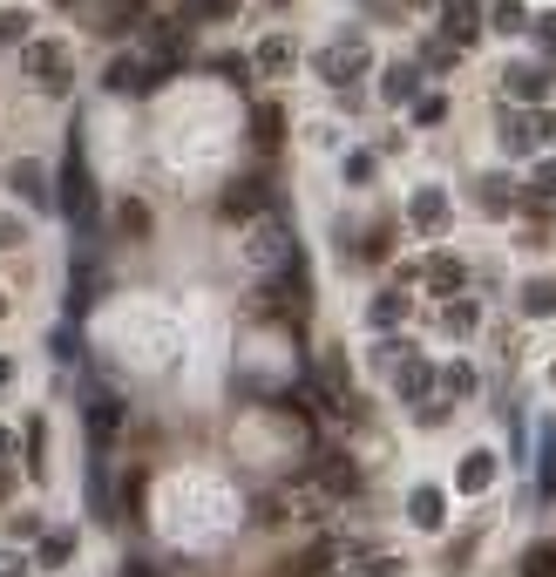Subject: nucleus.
I'll list each match as a JSON object with an SVG mask.
<instances>
[{
	"label": "nucleus",
	"instance_id": "f257e3e1",
	"mask_svg": "<svg viewBox=\"0 0 556 577\" xmlns=\"http://www.w3.org/2000/svg\"><path fill=\"white\" fill-rule=\"evenodd\" d=\"M367 42H360V34H340V42H326L320 55H312V68H320V82H333V89H353V82H360V75H367Z\"/></svg>",
	"mask_w": 556,
	"mask_h": 577
},
{
	"label": "nucleus",
	"instance_id": "f03ea898",
	"mask_svg": "<svg viewBox=\"0 0 556 577\" xmlns=\"http://www.w3.org/2000/svg\"><path fill=\"white\" fill-rule=\"evenodd\" d=\"M27 82L42 89V96H68V82H75V62H68V48L62 42H27Z\"/></svg>",
	"mask_w": 556,
	"mask_h": 577
},
{
	"label": "nucleus",
	"instance_id": "7ed1b4c3",
	"mask_svg": "<svg viewBox=\"0 0 556 577\" xmlns=\"http://www.w3.org/2000/svg\"><path fill=\"white\" fill-rule=\"evenodd\" d=\"M55 204L68 218H96V184H89V164H82V143H68V157H62V184H55Z\"/></svg>",
	"mask_w": 556,
	"mask_h": 577
},
{
	"label": "nucleus",
	"instance_id": "20e7f679",
	"mask_svg": "<svg viewBox=\"0 0 556 577\" xmlns=\"http://www.w3.org/2000/svg\"><path fill=\"white\" fill-rule=\"evenodd\" d=\"M156 82H164V62H143V55H109V68H102L109 96H149Z\"/></svg>",
	"mask_w": 556,
	"mask_h": 577
},
{
	"label": "nucleus",
	"instance_id": "39448f33",
	"mask_svg": "<svg viewBox=\"0 0 556 577\" xmlns=\"http://www.w3.org/2000/svg\"><path fill=\"white\" fill-rule=\"evenodd\" d=\"M502 136H509L515 157H530V149H543L556 136V123H549V115H530V109H502Z\"/></svg>",
	"mask_w": 556,
	"mask_h": 577
},
{
	"label": "nucleus",
	"instance_id": "423d86ee",
	"mask_svg": "<svg viewBox=\"0 0 556 577\" xmlns=\"http://www.w3.org/2000/svg\"><path fill=\"white\" fill-rule=\"evenodd\" d=\"M265 204H271V184H265V177H237V184L224 190V198H218V211H224V218H258Z\"/></svg>",
	"mask_w": 556,
	"mask_h": 577
},
{
	"label": "nucleus",
	"instance_id": "0eeeda50",
	"mask_svg": "<svg viewBox=\"0 0 556 577\" xmlns=\"http://www.w3.org/2000/svg\"><path fill=\"white\" fill-rule=\"evenodd\" d=\"M8 184L21 190V198L34 204V211H55V184H48V170L34 164V157H21V164H8Z\"/></svg>",
	"mask_w": 556,
	"mask_h": 577
},
{
	"label": "nucleus",
	"instance_id": "6e6552de",
	"mask_svg": "<svg viewBox=\"0 0 556 577\" xmlns=\"http://www.w3.org/2000/svg\"><path fill=\"white\" fill-rule=\"evenodd\" d=\"M89 27H96V34H136V27H143V0H96Z\"/></svg>",
	"mask_w": 556,
	"mask_h": 577
},
{
	"label": "nucleus",
	"instance_id": "1a4fd4ad",
	"mask_svg": "<svg viewBox=\"0 0 556 577\" xmlns=\"http://www.w3.org/2000/svg\"><path fill=\"white\" fill-rule=\"evenodd\" d=\"M502 89H509V102H523V109H536V102L549 96V68H536V62H515V68L502 75Z\"/></svg>",
	"mask_w": 556,
	"mask_h": 577
},
{
	"label": "nucleus",
	"instance_id": "9d476101",
	"mask_svg": "<svg viewBox=\"0 0 556 577\" xmlns=\"http://www.w3.org/2000/svg\"><path fill=\"white\" fill-rule=\"evenodd\" d=\"M408 523H414V530H442V523H448V496L434 489V482L408 489Z\"/></svg>",
	"mask_w": 556,
	"mask_h": 577
},
{
	"label": "nucleus",
	"instance_id": "9b49d317",
	"mask_svg": "<svg viewBox=\"0 0 556 577\" xmlns=\"http://www.w3.org/2000/svg\"><path fill=\"white\" fill-rule=\"evenodd\" d=\"M333 570V544H326V536H320V544H305V551H292L286 564H278L271 577H326Z\"/></svg>",
	"mask_w": 556,
	"mask_h": 577
},
{
	"label": "nucleus",
	"instance_id": "f8f14e48",
	"mask_svg": "<svg viewBox=\"0 0 556 577\" xmlns=\"http://www.w3.org/2000/svg\"><path fill=\"white\" fill-rule=\"evenodd\" d=\"M489 482H496V455H489V448H468L462 469H455V489H462V496H482Z\"/></svg>",
	"mask_w": 556,
	"mask_h": 577
},
{
	"label": "nucleus",
	"instance_id": "ddd939ff",
	"mask_svg": "<svg viewBox=\"0 0 556 577\" xmlns=\"http://www.w3.org/2000/svg\"><path fill=\"white\" fill-rule=\"evenodd\" d=\"M408 218H414V231H427V238H434V231H448V198H442V190H414V204H408Z\"/></svg>",
	"mask_w": 556,
	"mask_h": 577
},
{
	"label": "nucleus",
	"instance_id": "4468645a",
	"mask_svg": "<svg viewBox=\"0 0 556 577\" xmlns=\"http://www.w3.org/2000/svg\"><path fill=\"white\" fill-rule=\"evenodd\" d=\"M442 34L455 48H468L475 34H482V8H462V0H442Z\"/></svg>",
	"mask_w": 556,
	"mask_h": 577
},
{
	"label": "nucleus",
	"instance_id": "2eb2a0df",
	"mask_svg": "<svg viewBox=\"0 0 556 577\" xmlns=\"http://www.w3.org/2000/svg\"><path fill=\"white\" fill-rule=\"evenodd\" d=\"M252 252H258V265H265V273H271V265H278V273H286V265H299V258H292V231H286V224H265Z\"/></svg>",
	"mask_w": 556,
	"mask_h": 577
},
{
	"label": "nucleus",
	"instance_id": "dca6fc26",
	"mask_svg": "<svg viewBox=\"0 0 556 577\" xmlns=\"http://www.w3.org/2000/svg\"><path fill=\"white\" fill-rule=\"evenodd\" d=\"M123 429V401H109V395H96L89 401V448H109V435Z\"/></svg>",
	"mask_w": 556,
	"mask_h": 577
},
{
	"label": "nucleus",
	"instance_id": "f3484780",
	"mask_svg": "<svg viewBox=\"0 0 556 577\" xmlns=\"http://www.w3.org/2000/svg\"><path fill=\"white\" fill-rule=\"evenodd\" d=\"M462 286H468V265L462 258H427V292L434 299H455Z\"/></svg>",
	"mask_w": 556,
	"mask_h": 577
},
{
	"label": "nucleus",
	"instance_id": "a211bd4d",
	"mask_svg": "<svg viewBox=\"0 0 556 577\" xmlns=\"http://www.w3.org/2000/svg\"><path fill=\"white\" fill-rule=\"evenodd\" d=\"M252 143H258V149H278V143H286V109L258 102V109H252Z\"/></svg>",
	"mask_w": 556,
	"mask_h": 577
},
{
	"label": "nucleus",
	"instance_id": "6ab92c4d",
	"mask_svg": "<svg viewBox=\"0 0 556 577\" xmlns=\"http://www.w3.org/2000/svg\"><path fill=\"white\" fill-rule=\"evenodd\" d=\"M393 388H401V395H408V401H421V395H427V388H434V367H427V360H421V354H408V360H401V367H393Z\"/></svg>",
	"mask_w": 556,
	"mask_h": 577
},
{
	"label": "nucleus",
	"instance_id": "aec40b11",
	"mask_svg": "<svg viewBox=\"0 0 556 577\" xmlns=\"http://www.w3.org/2000/svg\"><path fill=\"white\" fill-rule=\"evenodd\" d=\"M515 299H523L530 320H556V279H523V292H515Z\"/></svg>",
	"mask_w": 556,
	"mask_h": 577
},
{
	"label": "nucleus",
	"instance_id": "412c9836",
	"mask_svg": "<svg viewBox=\"0 0 556 577\" xmlns=\"http://www.w3.org/2000/svg\"><path fill=\"white\" fill-rule=\"evenodd\" d=\"M475 198H482L489 218H509V211H515V184H509V177H482V184H475Z\"/></svg>",
	"mask_w": 556,
	"mask_h": 577
},
{
	"label": "nucleus",
	"instance_id": "4be33fe9",
	"mask_svg": "<svg viewBox=\"0 0 556 577\" xmlns=\"http://www.w3.org/2000/svg\"><path fill=\"white\" fill-rule=\"evenodd\" d=\"M320 482H326V489H340V496H353V489H360V476H353V455H340V448H333V455H320Z\"/></svg>",
	"mask_w": 556,
	"mask_h": 577
},
{
	"label": "nucleus",
	"instance_id": "5701e85b",
	"mask_svg": "<svg viewBox=\"0 0 556 577\" xmlns=\"http://www.w3.org/2000/svg\"><path fill=\"white\" fill-rule=\"evenodd\" d=\"M68 557H75V530H48L42 551H34V564H42V570H62Z\"/></svg>",
	"mask_w": 556,
	"mask_h": 577
},
{
	"label": "nucleus",
	"instance_id": "b1692460",
	"mask_svg": "<svg viewBox=\"0 0 556 577\" xmlns=\"http://www.w3.org/2000/svg\"><path fill=\"white\" fill-rule=\"evenodd\" d=\"M380 89H387V102H414V89H421V68H414V62H393Z\"/></svg>",
	"mask_w": 556,
	"mask_h": 577
},
{
	"label": "nucleus",
	"instance_id": "393cba45",
	"mask_svg": "<svg viewBox=\"0 0 556 577\" xmlns=\"http://www.w3.org/2000/svg\"><path fill=\"white\" fill-rule=\"evenodd\" d=\"M442 326H448L455 340H468L475 326H482V313H475V299H462V292H455V299H448V313H442Z\"/></svg>",
	"mask_w": 556,
	"mask_h": 577
},
{
	"label": "nucleus",
	"instance_id": "a878e982",
	"mask_svg": "<svg viewBox=\"0 0 556 577\" xmlns=\"http://www.w3.org/2000/svg\"><path fill=\"white\" fill-rule=\"evenodd\" d=\"M367 320H374L380 333H387V326H401V320H408V299H401V292H380V299L367 306Z\"/></svg>",
	"mask_w": 556,
	"mask_h": 577
},
{
	"label": "nucleus",
	"instance_id": "bb28decb",
	"mask_svg": "<svg viewBox=\"0 0 556 577\" xmlns=\"http://www.w3.org/2000/svg\"><path fill=\"white\" fill-rule=\"evenodd\" d=\"M442 395H448V401H468V395H475V367H468V360H448V367H442Z\"/></svg>",
	"mask_w": 556,
	"mask_h": 577
},
{
	"label": "nucleus",
	"instance_id": "cd10ccee",
	"mask_svg": "<svg viewBox=\"0 0 556 577\" xmlns=\"http://www.w3.org/2000/svg\"><path fill=\"white\" fill-rule=\"evenodd\" d=\"M489 27H496V34H515V27H530L523 0H489Z\"/></svg>",
	"mask_w": 556,
	"mask_h": 577
},
{
	"label": "nucleus",
	"instance_id": "c85d7f7f",
	"mask_svg": "<svg viewBox=\"0 0 556 577\" xmlns=\"http://www.w3.org/2000/svg\"><path fill=\"white\" fill-rule=\"evenodd\" d=\"M515 577H556V544H530L523 564H515Z\"/></svg>",
	"mask_w": 556,
	"mask_h": 577
},
{
	"label": "nucleus",
	"instance_id": "c756f323",
	"mask_svg": "<svg viewBox=\"0 0 556 577\" xmlns=\"http://www.w3.org/2000/svg\"><path fill=\"white\" fill-rule=\"evenodd\" d=\"M408 115H414L421 130H434V123H448V96H414V102H408Z\"/></svg>",
	"mask_w": 556,
	"mask_h": 577
},
{
	"label": "nucleus",
	"instance_id": "7c9ffc66",
	"mask_svg": "<svg viewBox=\"0 0 556 577\" xmlns=\"http://www.w3.org/2000/svg\"><path fill=\"white\" fill-rule=\"evenodd\" d=\"M536 489L543 496H556V429L543 435V448H536Z\"/></svg>",
	"mask_w": 556,
	"mask_h": 577
},
{
	"label": "nucleus",
	"instance_id": "2f4dec72",
	"mask_svg": "<svg viewBox=\"0 0 556 577\" xmlns=\"http://www.w3.org/2000/svg\"><path fill=\"white\" fill-rule=\"evenodd\" d=\"M258 68H265V75H286V68H292V42H286V34H271V42L258 48Z\"/></svg>",
	"mask_w": 556,
	"mask_h": 577
},
{
	"label": "nucleus",
	"instance_id": "473e14b6",
	"mask_svg": "<svg viewBox=\"0 0 556 577\" xmlns=\"http://www.w3.org/2000/svg\"><path fill=\"white\" fill-rule=\"evenodd\" d=\"M27 8H8V14H0V48H14V42H27Z\"/></svg>",
	"mask_w": 556,
	"mask_h": 577
},
{
	"label": "nucleus",
	"instance_id": "72a5a7b5",
	"mask_svg": "<svg viewBox=\"0 0 556 577\" xmlns=\"http://www.w3.org/2000/svg\"><path fill=\"white\" fill-rule=\"evenodd\" d=\"M42 462H48V421H34L27 429V476H42Z\"/></svg>",
	"mask_w": 556,
	"mask_h": 577
},
{
	"label": "nucleus",
	"instance_id": "f704fd0d",
	"mask_svg": "<svg viewBox=\"0 0 556 577\" xmlns=\"http://www.w3.org/2000/svg\"><path fill=\"white\" fill-rule=\"evenodd\" d=\"M455 55H462L455 42H427V48H421V62H427V68H455Z\"/></svg>",
	"mask_w": 556,
	"mask_h": 577
},
{
	"label": "nucleus",
	"instance_id": "c9c22d12",
	"mask_svg": "<svg viewBox=\"0 0 556 577\" xmlns=\"http://www.w3.org/2000/svg\"><path fill=\"white\" fill-rule=\"evenodd\" d=\"M387 252H393V224H374V231H367V252H360V258H387Z\"/></svg>",
	"mask_w": 556,
	"mask_h": 577
},
{
	"label": "nucleus",
	"instance_id": "e433bc0d",
	"mask_svg": "<svg viewBox=\"0 0 556 577\" xmlns=\"http://www.w3.org/2000/svg\"><path fill=\"white\" fill-rule=\"evenodd\" d=\"M8 245H27V224H21V218H8V211H0V252H8Z\"/></svg>",
	"mask_w": 556,
	"mask_h": 577
},
{
	"label": "nucleus",
	"instance_id": "4c0bfd02",
	"mask_svg": "<svg viewBox=\"0 0 556 577\" xmlns=\"http://www.w3.org/2000/svg\"><path fill=\"white\" fill-rule=\"evenodd\" d=\"M211 68H218V75H224V82H252V68H245V62H237V55H218V62H211Z\"/></svg>",
	"mask_w": 556,
	"mask_h": 577
},
{
	"label": "nucleus",
	"instance_id": "58836bf2",
	"mask_svg": "<svg viewBox=\"0 0 556 577\" xmlns=\"http://www.w3.org/2000/svg\"><path fill=\"white\" fill-rule=\"evenodd\" d=\"M346 184H374V157L360 149V157H346Z\"/></svg>",
	"mask_w": 556,
	"mask_h": 577
},
{
	"label": "nucleus",
	"instance_id": "ea45409f",
	"mask_svg": "<svg viewBox=\"0 0 556 577\" xmlns=\"http://www.w3.org/2000/svg\"><path fill=\"white\" fill-rule=\"evenodd\" d=\"M536 42H543V48H556V14H543V21H536Z\"/></svg>",
	"mask_w": 556,
	"mask_h": 577
},
{
	"label": "nucleus",
	"instance_id": "a19ab883",
	"mask_svg": "<svg viewBox=\"0 0 556 577\" xmlns=\"http://www.w3.org/2000/svg\"><path fill=\"white\" fill-rule=\"evenodd\" d=\"M536 190H556V157H549V164H536Z\"/></svg>",
	"mask_w": 556,
	"mask_h": 577
},
{
	"label": "nucleus",
	"instance_id": "79ce46f5",
	"mask_svg": "<svg viewBox=\"0 0 556 577\" xmlns=\"http://www.w3.org/2000/svg\"><path fill=\"white\" fill-rule=\"evenodd\" d=\"M0 462H14V435L8 429H0Z\"/></svg>",
	"mask_w": 556,
	"mask_h": 577
},
{
	"label": "nucleus",
	"instance_id": "37998d69",
	"mask_svg": "<svg viewBox=\"0 0 556 577\" xmlns=\"http://www.w3.org/2000/svg\"><path fill=\"white\" fill-rule=\"evenodd\" d=\"M8 380H14V360H8V354H0V388H8Z\"/></svg>",
	"mask_w": 556,
	"mask_h": 577
},
{
	"label": "nucleus",
	"instance_id": "c03bdc74",
	"mask_svg": "<svg viewBox=\"0 0 556 577\" xmlns=\"http://www.w3.org/2000/svg\"><path fill=\"white\" fill-rule=\"evenodd\" d=\"M8 482H14V469H8V462H0V496H8Z\"/></svg>",
	"mask_w": 556,
	"mask_h": 577
},
{
	"label": "nucleus",
	"instance_id": "a18cd8bd",
	"mask_svg": "<svg viewBox=\"0 0 556 577\" xmlns=\"http://www.w3.org/2000/svg\"><path fill=\"white\" fill-rule=\"evenodd\" d=\"M123 577H156V570H149V564H130V570H123Z\"/></svg>",
	"mask_w": 556,
	"mask_h": 577
},
{
	"label": "nucleus",
	"instance_id": "49530a36",
	"mask_svg": "<svg viewBox=\"0 0 556 577\" xmlns=\"http://www.w3.org/2000/svg\"><path fill=\"white\" fill-rule=\"evenodd\" d=\"M408 8H442V0H408Z\"/></svg>",
	"mask_w": 556,
	"mask_h": 577
},
{
	"label": "nucleus",
	"instance_id": "de8ad7c7",
	"mask_svg": "<svg viewBox=\"0 0 556 577\" xmlns=\"http://www.w3.org/2000/svg\"><path fill=\"white\" fill-rule=\"evenodd\" d=\"M0 320H8V299H0Z\"/></svg>",
	"mask_w": 556,
	"mask_h": 577
},
{
	"label": "nucleus",
	"instance_id": "09e8293b",
	"mask_svg": "<svg viewBox=\"0 0 556 577\" xmlns=\"http://www.w3.org/2000/svg\"><path fill=\"white\" fill-rule=\"evenodd\" d=\"M271 8H286V0H271Z\"/></svg>",
	"mask_w": 556,
	"mask_h": 577
},
{
	"label": "nucleus",
	"instance_id": "8fccbe9b",
	"mask_svg": "<svg viewBox=\"0 0 556 577\" xmlns=\"http://www.w3.org/2000/svg\"><path fill=\"white\" fill-rule=\"evenodd\" d=\"M549 380H556V367H549Z\"/></svg>",
	"mask_w": 556,
	"mask_h": 577
},
{
	"label": "nucleus",
	"instance_id": "3c124183",
	"mask_svg": "<svg viewBox=\"0 0 556 577\" xmlns=\"http://www.w3.org/2000/svg\"><path fill=\"white\" fill-rule=\"evenodd\" d=\"M8 577H14V570H8Z\"/></svg>",
	"mask_w": 556,
	"mask_h": 577
},
{
	"label": "nucleus",
	"instance_id": "603ef678",
	"mask_svg": "<svg viewBox=\"0 0 556 577\" xmlns=\"http://www.w3.org/2000/svg\"><path fill=\"white\" fill-rule=\"evenodd\" d=\"M326 577H333V570H326Z\"/></svg>",
	"mask_w": 556,
	"mask_h": 577
}]
</instances>
